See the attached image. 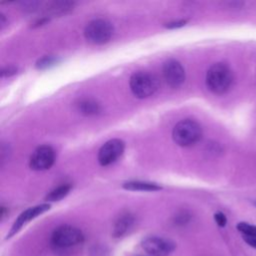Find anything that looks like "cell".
<instances>
[{
	"instance_id": "1",
	"label": "cell",
	"mask_w": 256,
	"mask_h": 256,
	"mask_svg": "<svg viewBox=\"0 0 256 256\" xmlns=\"http://www.w3.org/2000/svg\"><path fill=\"white\" fill-rule=\"evenodd\" d=\"M233 82V74L224 63H215L207 71L206 84L210 91L215 94L226 93Z\"/></svg>"
},
{
	"instance_id": "2",
	"label": "cell",
	"mask_w": 256,
	"mask_h": 256,
	"mask_svg": "<svg viewBox=\"0 0 256 256\" xmlns=\"http://www.w3.org/2000/svg\"><path fill=\"white\" fill-rule=\"evenodd\" d=\"M201 136V126L192 119L179 121L172 131V138L174 142L183 147L194 145L200 140Z\"/></svg>"
},
{
	"instance_id": "3",
	"label": "cell",
	"mask_w": 256,
	"mask_h": 256,
	"mask_svg": "<svg viewBox=\"0 0 256 256\" xmlns=\"http://www.w3.org/2000/svg\"><path fill=\"white\" fill-rule=\"evenodd\" d=\"M84 241L80 229L71 225H62L56 228L51 235V243L57 249H68Z\"/></svg>"
},
{
	"instance_id": "4",
	"label": "cell",
	"mask_w": 256,
	"mask_h": 256,
	"mask_svg": "<svg viewBox=\"0 0 256 256\" xmlns=\"http://www.w3.org/2000/svg\"><path fill=\"white\" fill-rule=\"evenodd\" d=\"M129 84L132 93L140 99L153 95L158 88V82L155 76L144 71L135 72L131 76Z\"/></svg>"
},
{
	"instance_id": "5",
	"label": "cell",
	"mask_w": 256,
	"mask_h": 256,
	"mask_svg": "<svg viewBox=\"0 0 256 256\" xmlns=\"http://www.w3.org/2000/svg\"><path fill=\"white\" fill-rule=\"evenodd\" d=\"M113 33V25L104 19H95L90 21L84 30L86 40L93 44H104L108 42Z\"/></svg>"
},
{
	"instance_id": "6",
	"label": "cell",
	"mask_w": 256,
	"mask_h": 256,
	"mask_svg": "<svg viewBox=\"0 0 256 256\" xmlns=\"http://www.w3.org/2000/svg\"><path fill=\"white\" fill-rule=\"evenodd\" d=\"M142 249L149 256H169L176 248V244L169 238L150 235L141 241Z\"/></svg>"
},
{
	"instance_id": "7",
	"label": "cell",
	"mask_w": 256,
	"mask_h": 256,
	"mask_svg": "<svg viewBox=\"0 0 256 256\" xmlns=\"http://www.w3.org/2000/svg\"><path fill=\"white\" fill-rule=\"evenodd\" d=\"M125 144L120 139H111L107 141L98 152V162L102 166L110 165L115 162L124 152Z\"/></svg>"
},
{
	"instance_id": "8",
	"label": "cell",
	"mask_w": 256,
	"mask_h": 256,
	"mask_svg": "<svg viewBox=\"0 0 256 256\" xmlns=\"http://www.w3.org/2000/svg\"><path fill=\"white\" fill-rule=\"evenodd\" d=\"M162 74L166 83L173 88L180 87L185 81V70L175 59H169L163 64Z\"/></svg>"
},
{
	"instance_id": "9",
	"label": "cell",
	"mask_w": 256,
	"mask_h": 256,
	"mask_svg": "<svg viewBox=\"0 0 256 256\" xmlns=\"http://www.w3.org/2000/svg\"><path fill=\"white\" fill-rule=\"evenodd\" d=\"M50 209V204L48 203H43L40 205H36L33 207H30L28 209H26L25 211H23L18 218L15 220V222L13 223L10 231L8 232L6 239H9L11 237H13L15 234H17L21 228L26 225L28 222H30L31 220L35 219L36 217L40 216L41 214H43L44 212L48 211Z\"/></svg>"
},
{
	"instance_id": "10",
	"label": "cell",
	"mask_w": 256,
	"mask_h": 256,
	"mask_svg": "<svg viewBox=\"0 0 256 256\" xmlns=\"http://www.w3.org/2000/svg\"><path fill=\"white\" fill-rule=\"evenodd\" d=\"M55 160V152L49 145L39 146L31 155L30 167L33 170H46L49 169Z\"/></svg>"
},
{
	"instance_id": "11",
	"label": "cell",
	"mask_w": 256,
	"mask_h": 256,
	"mask_svg": "<svg viewBox=\"0 0 256 256\" xmlns=\"http://www.w3.org/2000/svg\"><path fill=\"white\" fill-rule=\"evenodd\" d=\"M133 223H134V217L131 214L126 213L121 215L114 223L113 232H112L113 236L116 238L123 237L131 229Z\"/></svg>"
},
{
	"instance_id": "12",
	"label": "cell",
	"mask_w": 256,
	"mask_h": 256,
	"mask_svg": "<svg viewBox=\"0 0 256 256\" xmlns=\"http://www.w3.org/2000/svg\"><path fill=\"white\" fill-rule=\"evenodd\" d=\"M123 188L133 191H158L161 189V186L147 181H129L123 184Z\"/></svg>"
},
{
	"instance_id": "13",
	"label": "cell",
	"mask_w": 256,
	"mask_h": 256,
	"mask_svg": "<svg viewBox=\"0 0 256 256\" xmlns=\"http://www.w3.org/2000/svg\"><path fill=\"white\" fill-rule=\"evenodd\" d=\"M74 3L73 2H69V1H57V2H53L51 3L48 8L47 11L53 15H58V14H65L66 12H68L69 10H71L73 8Z\"/></svg>"
},
{
	"instance_id": "14",
	"label": "cell",
	"mask_w": 256,
	"mask_h": 256,
	"mask_svg": "<svg viewBox=\"0 0 256 256\" xmlns=\"http://www.w3.org/2000/svg\"><path fill=\"white\" fill-rule=\"evenodd\" d=\"M79 110L85 115H95L100 112V106L91 99H85L79 103Z\"/></svg>"
},
{
	"instance_id": "15",
	"label": "cell",
	"mask_w": 256,
	"mask_h": 256,
	"mask_svg": "<svg viewBox=\"0 0 256 256\" xmlns=\"http://www.w3.org/2000/svg\"><path fill=\"white\" fill-rule=\"evenodd\" d=\"M71 186L68 184H64L61 186H58L57 188L53 189L47 196L46 200L49 202H54V201H59L63 199L69 192H70Z\"/></svg>"
},
{
	"instance_id": "16",
	"label": "cell",
	"mask_w": 256,
	"mask_h": 256,
	"mask_svg": "<svg viewBox=\"0 0 256 256\" xmlns=\"http://www.w3.org/2000/svg\"><path fill=\"white\" fill-rule=\"evenodd\" d=\"M237 229L243 234V237H256L255 225H251L246 222H240L237 224Z\"/></svg>"
},
{
	"instance_id": "17",
	"label": "cell",
	"mask_w": 256,
	"mask_h": 256,
	"mask_svg": "<svg viewBox=\"0 0 256 256\" xmlns=\"http://www.w3.org/2000/svg\"><path fill=\"white\" fill-rule=\"evenodd\" d=\"M56 62H57V58H55L53 56H44L37 61L36 67L39 69H44V68L54 65Z\"/></svg>"
},
{
	"instance_id": "18",
	"label": "cell",
	"mask_w": 256,
	"mask_h": 256,
	"mask_svg": "<svg viewBox=\"0 0 256 256\" xmlns=\"http://www.w3.org/2000/svg\"><path fill=\"white\" fill-rule=\"evenodd\" d=\"M214 219H215V222L217 223V225L219 227H224L227 223V218L226 216L222 213V212H217L214 214Z\"/></svg>"
},
{
	"instance_id": "19",
	"label": "cell",
	"mask_w": 256,
	"mask_h": 256,
	"mask_svg": "<svg viewBox=\"0 0 256 256\" xmlns=\"http://www.w3.org/2000/svg\"><path fill=\"white\" fill-rule=\"evenodd\" d=\"M17 71V68H15L14 66H8L2 69L1 71V75L2 76H10L12 74H15V72Z\"/></svg>"
},
{
	"instance_id": "20",
	"label": "cell",
	"mask_w": 256,
	"mask_h": 256,
	"mask_svg": "<svg viewBox=\"0 0 256 256\" xmlns=\"http://www.w3.org/2000/svg\"><path fill=\"white\" fill-rule=\"evenodd\" d=\"M187 21L186 20H178V21H173V22H170V23H167L166 27L168 28H178V27H181L183 25H185Z\"/></svg>"
},
{
	"instance_id": "21",
	"label": "cell",
	"mask_w": 256,
	"mask_h": 256,
	"mask_svg": "<svg viewBox=\"0 0 256 256\" xmlns=\"http://www.w3.org/2000/svg\"><path fill=\"white\" fill-rule=\"evenodd\" d=\"M243 238H244L245 242H246L249 246H251V247H253V248L256 249V237H243Z\"/></svg>"
},
{
	"instance_id": "22",
	"label": "cell",
	"mask_w": 256,
	"mask_h": 256,
	"mask_svg": "<svg viewBox=\"0 0 256 256\" xmlns=\"http://www.w3.org/2000/svg\"><path fill=\"white\" fill-rule=\"evenodd\" d=\"M136 256H144V255H136ZM149 256V255H148Z\"/></svg>"
},
{
	"instance_id": "23",
	"label": "cell",
	"mask_w": 256,
	"mask_h": 256,
	"mask_svg": "<svg viewBox=\"0 0 256 256\" xmlns=\"http://www.w3.org/2000/svg\"><path fill=\"white\" fill-rule=\"evenodd\" d=\"M254 205H255V206H256V201H255V202H254Z\"/></svg>"
}]
</instances>
